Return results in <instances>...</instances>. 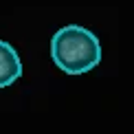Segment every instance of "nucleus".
<instances>
[{
  "label": "nucleus",
  "mask_w": 134,
  "mask_h": 134,
  "mask_svg": "<svg viewBox=\"0 0 134 134\" xmlns=\"http://www.w3.org/2000/svg\"><path fill=\"white\" fill-rule=\"evenodd\" d=\"M51 57L59 70L81 75L101 62V42L92 31L79 24H68L51 37Z\"/></svg>",
  "instance_id": "1"
},
{
  "label": "nucleus",
  "mask_w": 134,
  "mask_h": 134,
  "mask_svg": "<svg viewBox=\"0 0 134 134\" xmlns=\"http://www.w3.org/2000/svg\"><path fill=\"white\" fill-rule=\"evenodd\" d=\"M22 77L20 55L9 42L0 40V88H7Z\"/></svg>",
  "instance_id": "2"
}]
</instances>
